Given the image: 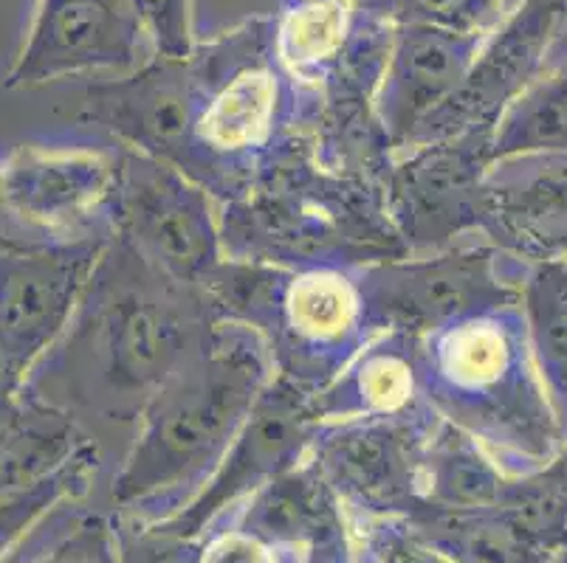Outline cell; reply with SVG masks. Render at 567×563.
Returning <instances> with one entry per match:
<instances>
[{"label": "cell", "mask_w": 567, "mask_h": 563, "mask_svg": "<svg viewBox=\"0 0 567 563\" xmlns=\"http://www.w3.org/2000/svg\"><path fill=\"white\" fill-rule=\"evenodd\" d=\"M32 386L29 380L18 378L14 372L0 364V440L18 426L32 406Z\"/></svg>", "instance_id": "24"}, {"label": "cell", "mask_w": 567, "mask_h": 563, "mask_svg": "<svg viewBox=\"0 0 567 563\" xmlns=\"http://www.w3.org/2000/svg\"><path fill=\"white\" fill-rule=\"evenodd\" d=\"M105 557H107V552L105 555H96V557H91V561H82V557H74V561H54V563H105Z\"/></svg>", "instance_id": "25"}, {"label": "cell", "mask_w": 567, "mask_h": 563, "mask_svg": "<svg viewBox=\"0 0 567 563\" xmlns=\"http://www.w3.org/2000/svg\"><path fill=\"white\" fill-rule=\"evenodd\" d=\"M218 217L226 257L286 271L364 268L410 254L386 215L384 189L328 173L313 155L311 133L246 198L220 206Z\"/></svg>", "instance_id": "4"}, {"label": "cell", "mask_w": 567, "mask_h": 563, "mask_svg": "<svg viewBox=\"0 0 567 563\" xmlns=\"http://www.w3.org/2000/svg\"><path fill=\"white\" fill-rule=\"evenodd\" d=\"M198 69L182 173L224 206L240 200L317 116V93L275 54V14L215 34L193 51Z\"/></svg>", "instance_id": "3"}, {"label": "cell", "mask_w": 567, "mask_h": 563, "mask_svg": "<svg viewBox=\"0 0 567 563\" xmlns=\"http://www.w3.org/2000/svg\"><path fill=\"white\" fill-rule=\"evenodd\" d=\"M116 142L18 144L0 167V195L9 217L60 237H113Z\"/></svg>", "instance_id": "12"}, {"label": "cell", "mask_w": 567, "mask_h": 563, "mask_svg": "<svg viewBox=\"0 0 567 563\" xmlns=\"http://www.w3.org/2000/svg\"><path fill=\"white\" fill-rule=\"evenodd\" d=\"M18 240H9L7 231H3V226H0V248H7V246H14Z\"/></svg>", "instance_id": "26"}, {"label": "cell", "mask_w": 567, "mask_h": 563, "mask_svg": "<svg viewBox=\"0 0 567 563\" xmlns=\"http://www.w3.org/2000/svg\"><path fill=\"white\" fill-rule=\"evenodd\" d=\"M322 423L313 395L275 375L257 397L255 409L235 434L213 477L206 479L187 508L178 510L158 530L187 539L237 499H246L271 479L293 471L311 453Z\"/></svg>", "instance_id": "13"}, {"label": "cell", "mask_w": 567, "mask_h": 563, "mask_svg": "<svg viewBox=\"0 0 567 563\" xmlns=\"http://www.w3.org/2000/svg\"><path fill=\"white\" fill-rule=\"evenodd\" d=\"M111 226L156 271L198 291L226 260L213 195L173 164L122 144Z\"/></svg>", "instance_id": "8"}, {"label": "cell", "mask_w": 567, "mask_h": 563, "mask_svg": "<svg viewBox=\"0 0 567 563\" xmlns=\"http://www.w3.org/2000/svg\"><path fill=\"white\" fill-rule=\"evenodd\" d=\"M151 56L131 0H40L3 85L29 91L94 71L131 74Z\"/></svg>", "instance_id": "15"}, {"label": "cell", "mask_w": 567, "mask_h": 563, "mask_svg": "<svg viewBox=\"0 0 567 563\" xmlns=\"http://www.w3.org/2000/svg\"><path fill=\"white\" fill-rule=\"evenodd\" d=\"M528 350L517 304L481 310L417 338L424 400L481 442L503 471L543 459L554 442Z\"/></svg>", "instance_id": "5"}, {"label": "cell", "mask_w": 567, "mask_h": 563, "mask_svg": "<svg viewBox=\"0 0 567 563\" xmlns=\"http://www.w3.org/2000/svg\"><path fill=\"white\" fill-rule=\"evenodd\" d=\"M483 38L404 20L395 25L393 49L375 93V113L395 149L455 96L466 80Z\"/></svg>", "instance_id": "17"}, {"label": "cell", "mask_w": 567, "mask_h": 563, "mask_svg": "<svg viewBox=\"0 0 567 563\" xmlns=\"http://www.w3.org/2000/svg\"><path fill=\"white\" fill-rule=\"evenodd\" d=\"M565 12L567 0H523L514 7L483 38L455 96L417 127L404 149L497 131L499 118L523 96L543 65Z\"/></svg>", "instance_id": "14"}, {"label": "cell", "mask_w": 567, "mask_h": 563, "mask_svg": "<svg viewBox=\"0 0 567 563\" xmlns=\"http://www.w3.org/2000/svg\"><path fill=\"white\" fill-rule=\"evenodd\" d=\"M280 550L246 526H231L200 546V563H280Z\"/></svg>", "instance_id": "23"}, {"label": "cell", "mask_w": 567, "mask_h": 563, "mask_svg": "<svg viewBox=\"0 0 567 563\" xmlns=\"http://www.w3.org/2000/svg\"><path fill=\"white\" fill-rule=\"evenodd\" d=\"M198 91L193 54L184 60L151 56L122 80L94 82L82 96L76 122L111 142L153 155L182 169Z\"/></svg>", "instance_id": "16"}, {"label": "cell", "mask_w": 567, "mask_h": 563, "mask_svg": "<svg viewBox=\"0 0 567 563\" xmlns=\"http://www.w3.org/2000/svg\"><path fill=\"white\" fill-rule=\"evenodd\" d=\"M508 0H395V20H421L441 29L486 38L505 18Z\"/></svg>", "instance_id": "21"}, {"label": "cell", "mask_w": 567, "mask_h": 563, "mask_svg": "<svg viewBox=\"0 0 567 563\" xmlns=\"http://www.w3.org/2000/svg\"><path fill=\"white\" fill-rule=\"evenodd\" d=\"M213 322L198 288L164 277L131 242L113 234L74 322L60 338L69 361L65 411L80 426L87 417L127 428L133 437L147 403Z\"/></svg>", "instance_id": "1"}, {"label": "cell", "mask_w": 567, "mask_h": 563, "mask_svg": "<svg viewBox=\"0 0 567 563\" xmlns=\"http://www.w3.org/2000/svg\"><path fill=\"white\" fill-rule=\"evenodd\" d=\"M275 378L255 327L215 319L142 411L113 477V502L173 519L213 477Z\"/></svg>", "instance_id": "2"}, {"label": "cell", "mask_w": 567, "mask_h": 563, "mask_svg": "<svg viewBox=\"0 0 567 563\" xmlns=\"http://www.w3.org/2000/svg\"><path fill=\"white\" fill-rule=\"evenodd\" d=\"M313 403L322 420L401 415L426 403L421 395L417 338L401 333L373 335Z\"/></svg>", "instance_id": "18"}, {"label": "cell", "mask_w": 567, "mask_h": 563, "mask_svg": "<svg viewBox=\"0 0 567 563\" xmlns=\"http://www.w3.org/2000/svg\"><path fill=\"white\" fill-rule=\"evenodd\" d=\"M113 237H60L0 248V364L29 380L71 327Z\"/></svg>", "instance_id": "11"}, {"label": "cell", "mask_w": 567, "mask_h": 563, "mask_svg": "<svg viewBox=\"0 0 567 563\" xmlns=\"http://www.w3.org/2000/svg\"><path fill=\"white\" fill-rule=\"evenodd\" d=\"M3 217H9V211L7 206H3V195H0V220H3Z\"/></svg>", "instance_id": "27"}, {"label": "cell", "mask_w": 567, "mask_h": 563, "mask_svg": "<svg viewBox=\"0 0 567 563\" xmlns=\"http://www.w3.org/2000/svg\"><path fill=\"white\" fill-rule=\"evenodd\" d=\"M249 327L266 338L275 375L313 397L373 338L355 268H275Z\"/></svg>", "instance_id": "7"}, {"label": "cell", "mask_w": 567, "mask_h": 563, "mask_svg": "<svg viewBox=\"0 0 567 563\" xmlns=\"http://www.w3.org/2000/svg\"><path fill=\"white\" fill-rule=\"evenodd\" d=\"M339 515L337 496L324 484L311 462L271 479L249 496L244 508V524L268 544H308L328 521Z\"/></svg>", "instance_id": "20"}, {"label": "cell", "mask_w": 567, "mask_h": 563, "mask_svg": "<svg viewBox=\"0 0 567 563\" xmlns=\"http://www.w3.org/2000/svg\"><path fill=\"white\" fill-rule=\"evenodd\" d=\"M437 420L430 403L401 415L324 420L308 462L339 504L368 515L412 519L424 510L421 468Z\"/></svg>", "instance_id": "9"}, {"label": "cell", "mask_w": 567, "mask_h": 563, "mask_svg": "<svg viewBox=\"0 0 567 563\" xmlns=\"http://www.w3.org/2000/svg\"><path fill=\"white\" fill-rule=\"evenodd\" d=\"M505 484L508 482L503 468L481 442L452 423L437 420L421 468V513H466L494 508L503 499Z\"/></svg>", "instance_id": "19"}, {"label": "cell", "mask_w": 567, "mask_h": 563, "mask_svg": "<svg viewBox=\"0 0 567 563\" xmlns=\"http://www.w3.org/2000/svg\"><path fill=\"white\" fill-rule=\"evenodd\" d=\"M355 279L373 335L424 338L481 310L517 304L512 262L505 251L488 240L477 242V237L430 254L355 268Z\"/></svg>", "instance_id": "6"}, {"label": "cell", "mask_w": 567, "mask_h": 563, "mask_svg": "<svg viewBox=\"0 0 567 563\" xmlns=\"http://www.w3.org/2000/svg\"><path fill=\"white\" fill-rule=\"evenodd\" d=\"M494 133H466L401 149L384 204L410 254H430L483 234Z\"/></svg>", "instance_id": "10"}, {"label": "cell", "mask_w": 567, "mask_h": 563, "mask_svg": "<svg viewBox=\"0 0 567 563\" xmlns=\"http://www.w3.org/2000/svg\"><path fill=\"white\" fill-rule=\"evenodd\" d=\"M153 56L184 60L195 51L193 0H131Z\"/></svg>", "instance_id": "22"}]
</instances>
